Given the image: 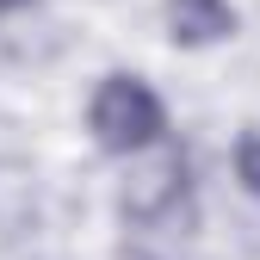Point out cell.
Returning <instances> with one entry per match:
<instances>
[{
    "label": "cell",
    "instance_id": "cell-2",
    "mask_svg": "<svg viewBox=\"0 0 260 260\" xmlns=\"http://www.w3.org/2000/svg\"><path fill=\"white\" fill-rule=\"evenodd\" d=\"M168 25L180 44H217L236 31V13L230 0H168Z\"/></svg>",
    "mask_w": 260,
    "mask_h": 260
},
{
    "label": "cell",
    "instance_id": "cell-5",
    "mask_svg": "<svg viewBox=\"0 0 260 260\" xmlns=\"http://www.w3.org/2000/svg\"><path fill=\"white\" fill-rule=\"evenodd\" d=\"M13 7H31V0H0V13H13Z\"/></svg>",
    "mask_w": 260,
    "mask_h": 260
},
{
    "label": "cell",
    "instance_id": "cell-3",
    "mask_svg": "<svg viewBox=\"0 0 260 260\" xmlns=\"http://www.w3.org/2000/svg\"><path fill=\"white\" fill-rule=\"evenodd\" d=\"M180 186H186V161H180V155H161L149 174H137V180H130V192H124V211L155 217L168 199H180Z\"/></svg>",
    "mask_w": 260,
    "mask_h": 260
},
{
    "label": "cell",
    "instance_id": "cell-4",
    "mask_svg": "<svg viewBox=\"0 0 260 260\" xmlns=\"http://www.w3.org/2000/svg\"><path fill=\"white\" fill-rule=\"evenodd\" d=\"M236 174H242V186L260 199V137H242V149H236Z\"/></svg>",
    "mask_w": 260,
    "mask_h": 260
},
{
    "label": "cell",
    "instance_id": "cell-1",
    "mask_svg": "<svg viewBox=\"0 0 260 260\" xmlns=\"http://www.w3.org/2000/svg\"><path fill=\"white\" fill-rule=\"evenodd\" d=\"M87 124H93V137H100V149H112V155H137V149H149L161 130H168L161 100H155L137 75H112V81H100Z\"/></svg>",
    "mask_w": 260,
    "mask_h": 260
}]
</instances>
